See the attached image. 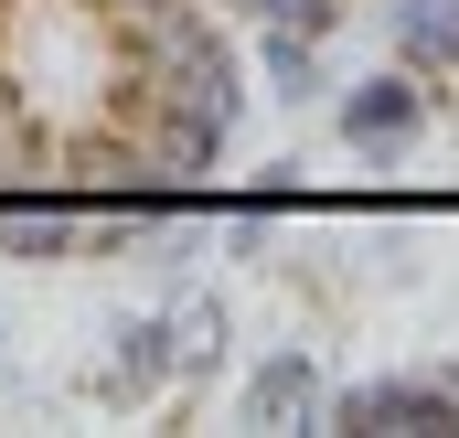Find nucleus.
<instances>
[{
	"instance_id": "1",
	"label": "nucleus",
	"mask_w": 459,
	"mask_h": 438,
	"mask_svg": "<svg viewBox=\"0 0 459 438\" xmlns=\"http://www.w3.org/2000/svg\"><path fill=\"white\" fill-rule=\"evenodd\" d=\"M428 75H406V65H385V75H363V86H332V128H342V150L363 161H406L417 139H428Z\"/></svg>"
},
{
	"instance_id": "2",
	"label": "nucleus",
	"mask_w": 459,
	"mask_h": 438,
	"mask_svg": "<svg viewBox=\"0 0 459 438\" xmlns=\"http://www.w3.org/2000/svg\"><path fill=\"white\" fill-rule=\"evenodd\" d=\"M321 428H342V438H449L459 407H449V385H438V364H428V374H374V385H342Z\"/></svg>"
},
{
	"instance_id": "3",
	"label": "nucleus",
	"mask_w": 459,
	"mask_h": 438,
	"mask_svg": "<svg viewBox=\"0 0 459 438\" xmlns=\"http://www.w3.org/2000/svg\"><path fill=\"white\" fill-rule=\"evenodd\" d=\"M235 417H246V428H321V417H332L321 353H310V342L256 353V364H246V385H235Z\"/></svg>"
},
{
	"instance_id": "4",
	"label": "nucleus",
	"mask_w": 459,
	"mask_h": 438,
	"mask_svg": "<svg viewBox=\"0 0 459 438\" xmlns=\"http://www.w3.org/2000/svg\"><path fill=\"white\" fill-rule=\"evenodd\" d=\"M182 364H171V311H117L108 321V364H97V396L108 407H150L171 396Z\"/></svg>"
},
{
	"instance_id": "5",
	"label": "nucleus",
	"mask_w": 459,
	"mask_h": 438,
	"mask_svg": "<svg viewBox=\"0 0 459 438\" xmlns=\"http://www.w3.org/2000/svg\"><path fill=\"white\" fill-rule=\"evenodd\" d=\"M86 246V204H65V193H0V257L11 267H65Z\"/></svg>"
},
{
	"instance_id": "6",
	"label": "nucleus",
	"mask_w": 459,
	"mask_h": 438,
	"mask_svg": "<svg viewBox=\"0 0 459 438\" xmlns=\"http://www.w3.org/2000/svg\"><path fill=\"white\" fill-rule=\"evenodd\" d=\"M385 54L406 75H459V0H385Z\"/></svg>"
},
{
	"instance_id": "7",
	"label": "nucleus",
	"mask_w": 459,
	"mask_h": 438,
	"mask_svg": "<svg viewBox=\"0 0 459 438\" xmlns=\"http://www.w3.org/2000/svg\"><path fill=\"white\" fill-rule=\"evenodd\" d=\"M256 65H267V97H289V108L332 97V54H321V32H289V22H256Z\"/></svg>"
},
{
	"instance_id": "8",
	"label": "nucleus",
	"mask_w": 459,
	"mask_h": 438,
	"mask_svg": "<svg viewBox=\"0 0 459 438\" xmlns=\"http://www.w3.org/2000/svg\"><path fill=\"white\" fill-rule=\"evenodd\" d=\"M225 342H235V311H225V300H171V364H182V385L225 374Z\"/></svg>"
},
{
	"instance_id": "9",
	"label": "nucleus",
	"mask_w": 459,
	"mask_h": 438,
	"mask_svg": "<svg viewBox=\"0 0 459 438\" xmlns=\"http://www.w3.org/2000/svg\"><path fill=\"white\" fill-rule=\"evenodd\" d=\"M225 11H246V22H289V32H321V43H332V22H342V0H225Z\"/></svg>"
},
{
	"instance_id": "10",
	"label": "nucleus",
	"mask_w": 459,
	"mask_h": 438,
	"mask_svg": "<svg viewBox=\"0 0 459 438\" xmlns=\"http://www.w3.org/2000/svg\"><path fill=\"white\" fill-rule=\"evenodd\" d=\"M438 385H449V407H459V364H438Z\"/></svg>"
},
{
	"instance_id": "11",
	"label": "nucleus",
	"mask_w": 459,
	"mask_h": 438,
	"mask_svg": "<svg viewBox=\"0 0 459 438\" xmlns=\"http://www.w3.org/2000/svg\"><path fill=\"white\" fill-rule=\"evenodd\" d=\"M97 11H108V22H117V11H139V0H97Z\"/></svg>"
}]
</instances>
